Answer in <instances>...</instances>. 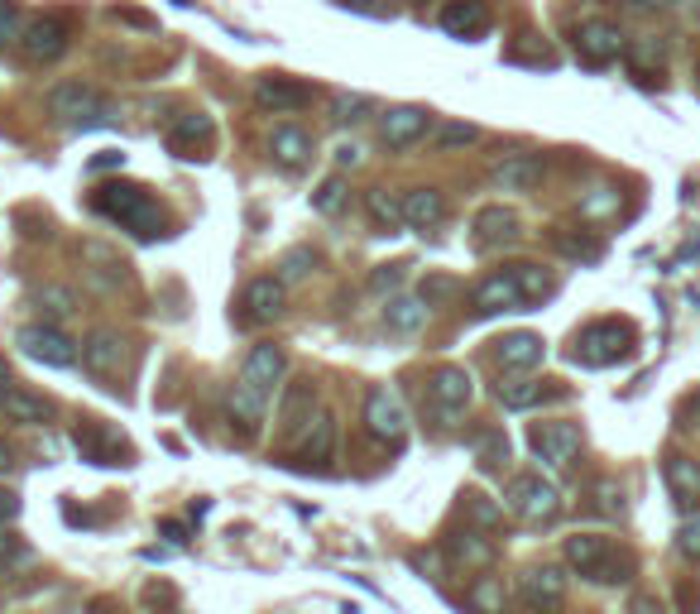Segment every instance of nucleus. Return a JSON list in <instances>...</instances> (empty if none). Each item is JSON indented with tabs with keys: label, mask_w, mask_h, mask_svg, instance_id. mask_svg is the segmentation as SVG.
<instances>
[{
	"label": "nucleus",
	"mask_w": 700,
	"mask_h": 614,
	"mask_svg": "<svg viewBox=\"0 0 700 614\" xmlns=\"http://www.w3.org/2000/svg\"><path fill=\"white\" fill-rule=\"evenodd\" d=\"M92 207L101 216H111V221H120L130 236H140V240L164 236V207L140 183H101L92 192Z\"/></svg>",
	"instance_id": "nucleus-1"
},
{
	"label": "nucleus",
	"mask_w": 700,
	"mask_h": 614,
	"mask_svg": "<svg viewBox=\"0 0 700 614\" xmlns=\"http://www.w3.org/2000/svg\"><path fill=\"white\" fill-rule=\"evenodd\" d=\"M633 346H638L633 322L600 317V322H590V327L576 336L571 360H576V365H586V370H610V365H619V360H629Z\"/></svg>",
	"instance_id": "nucleus-2"
},
{
	"label": "nucleus",
	"mask_w": 700,
	"mask_h": 614,
	"mask_svg": "<svg viewBox=\"0 0 700 614\" xmlns=\"http://www.w3.org/2000/svg\"><path fill=\"white\" fill-rule=\"evenodd\" d=\"M48 116L63 120L68 130H101L116 125V111L106 106V96L92 87V82H53L48 87Z\"/></svg>",
	"instance_id": "nucleus-3"
},
{
	"label": "nucleus",
	"mask_w": 700,
	"mask_h": 614,
	"mask_svg": "<svg viewBox=\"0 0 700 614\" xmlns=\"http://www.w3.org/2000/svg\"><path fill=\"white\" fill-rule=\"evenodd\" d=\"M504 499H509V509L518 514L523 523H552L562 514V490L552 485V480H542V471H523L509 480V490H504Z\"/></svg>",
	"instance_id": "nucleus-4"
},
{
	"label": "nucleus",
	"mask_w": 700,
	"mask_h": 614,
	"mask_svg": "<svg viewBox=\"0 0 700 614\" xmlns=\"http://www.w3.org/2000/svg\"><path fill=\"white\" fill-rule=\"evenodd\" d=\"M15 48L24 53V63H39V68L58 63L72 48V29H68V20H58V15H34V20H24Z\"/></svg>",
	"instance_id": "nucleus-5"
},
{
	"label": "nucleus",
	"mask_w": 700,
	"mask_h": 614,
	"mask_svg": "<svg viewBox=\"0 0 700 614\" xmlns=\"http://www.w3.org/2000/svg\"><path fill=\"white\" fill-rule=\"evenodd\" d=\"M571 44H576V58H581L586 68H610L624 58V29L614 20H581L571 29Z\"/></svg>",
	"instance_id": "nucleus-6"
},
{
	"label": "nucleus",
	"mask_w": 700,
	"mask_h": 614,
	"mask_svg": "<svg viewBox=\"0 0 700 614\" xmlns=\"http://www.w3.org/2000/svg\"><path fill=\"white\" fill-rule=\"evenodd\" d=\"M72 447H77L82 461H92V466H130V456H135L130 442L120 437L111 423H96V418L72 428Z\"/></svg>",
	"instance_id": "nucleus-7"
},
{
	"label": "nucleus",
	"mask_w": 700,
	"mask_h": 614,
	"mask_svg": "<svg viewBox=\"0 0 700 614\" xmlns=\"http://www.w3.org/2000/svg\"><path fill=\"white\" fill-rule=\"evenodd\" d=\"M15 346L29 360H39V365H53V370L77 365V341H68V336L58 327H48V322H29V327H20Z\"/></svg>",
	"instance_id": "nucleus-8"
},
{
	"label": "nucleus",
	"mask_w": 700,
	"mask_h": 614,
	"mask_svg": "<svg viewBox=\"0 0 700 614\" xmlns=\"http://www.w3.org/2000/svg\"><path fill=\"white\" fill-rule=\"evenodd\" d=\"M365 432L374 442H389V447H398V442L408 437V413H403V399H398L394 389H370L365 399Z\"/></svg>",
	"instance_id": "nucleus-9"
},
{
	"label": "nucleus",
	"mask_w": 700,
	"mask_h": 614,
	"mask_svg": "<svg viewBox=\"0 0 700 614\" xmlns=\"http://www.w3.org/2000/svg\"><path fill=\"white\" fill-rule=\"evenodd\" d=\"M494 557H499V543L485 533V528H461V533L446 538V562H451L456 571H485L494 567Z\"/></svg>",
	"instance_id": "nucleus-10"
},
{
	"label": "nucleus",
	"mask_w": 700,
	"mask_h": 614,
	"mask_svg": "<svg viewBox=\"0 0 700 614\" xmlns=\"http://www.w3.org/2000/svg\"><path fill=\"white\" fill-rule=\"evenodd\" d=\"M317 413V384L312 380H288L279 394V437H303Z\"/></svg>",
	"instance_id": "nucleus-11"
},
{
	"label": "nucleus",
	"mask_w": 700,
	"mask_h": 614,
	"mask_svg": "<svg viewBox=\"0 0 700 614\" xmlns=\"http://www.w3.org/2000/svg\"><path fill=\"white\" fill-rule=\"evenodd\" d=\"M528 447L547 466H571V456L581 452V428L576 423H538L528 432Z\"/></svg>",
	"instance_id": "nucleus-12"
},
{
	"label": "nucleus",
	"mask_w": 700,
	"mask_h": 614,
	"mask_svg": "<svg viewBox=\"0 0 700 614\" xmlns=\"http://www.w3.org/2000/svg\"><path fill=\"white\" fill-rule=\"evenodd\" d=\"M212 135H216V125H212V116H202V111H183V116H173L168 120V149L178 154V159H202V154L212 149Z\"/></svg>",
	"instance_id": "nucleus-13"
},
{
	"label": "nucleus",
	"mask_w": 700,
	"mask_h": 614,
	"mask_svg": "<svg viewBox=\"0 0 700 614\" xmlns=\"http://www.w3.org/2000/svg\"><path fill=\"white\" fill-rule=\"evenodd\" d=\"M427 394H432V404H437L442 418H456L470 408V399H475V380H470L461 365H442L437 375L427 380Z\"/></svg>",
	"instance_id": "nucleus-14"
},
{
	"label": "nucleus",
	"mask_w": 700,
	"mask_h": 614,
	"mask_svg": "<svg viewBox=\"0 0 700 614\" xmlns=\"http://www.w3.org/2000/svg\"><path fill=\"white\" fill-rule=\"evenodd\" d=\"M255 106L260 111H274V116H293V111H303V106H312V87H303V82H293V77H260Z\"/></svg>",
	"instance_id": "nucleus-15"
},
{
	"label": "nucleus",
	"mask_w": 700,
	"mask_h": 614,
	"mask_svg": "<svg viewBox=\"0 0 700 614\" xmlns=\"http://www.w3.org/2000/svg\"><path fill=\"white\" fill-rule=\"evenodd\" d=\"M283 312V279H250L245 298H240V322L245 327H264Z\"/></svg>",
	"instance_id": "nucleus-16"
},
{
	"label": "nucleus",
	"mask_w": 700,
	"mask_h": 614,
	"mask_svg": "<svg viewBox=\"0 0 700 614\" xmlns=\"http://www.w3.org/2000/svg\"><path fill=\"white\" fill-rule=\"evenodd\" d=\"M518 308H528V303H523V288H518L514 269H499V274H490V279L475 284V312H480V317H494V312H518Z\"/></svg>",
	"instance_id": "nucleus-17"
},
{
	"label": "nucleus",
	"mask_w": 700,
	"mask_h": 614,
	"mask_svg": "<svg viewBox=\"0 0 700 614\" xmlns=\"http://www.w3.org/2000/svg\"><path fill=\"white\" fill-rule=\"evenodd\" d=\"M518 212L514 207H480L475 212V226H470V231H475V250H499V245H514L518 236Z\"/></svg>",
	"instance_id": "nucleus-18"
},
{
	"label": "nucleus",
	"mask_w": 700,
	"mask_h": 614,
	"mask_svg": "<svg viewBox=\"0 0 700 614\" xmlns=\"http://www.w3.org/2000/svg\"><path fill=\"white\" fill-rule=\"evenodd\" d=\"M518 595H523V605L533 610H557L566 600V576L557 567H528L518 576Z\"/></svg>",
	"instance_id": "nucleus-19"
},
{
	"label": "nucleus",
	"mask_w": 700,
	"mask_h": 614,
	"mask_svg": "<svg viewBox=\"0 0 700 614\" xmlns=\"http://www.w3.org/2000/svg\"><path fill=\"white\" fill-rule=\"evenodd\" d=\"M542 173H547V159H542V154H509V159L490 173V183L499 192H533L542 183Z\"/></svg>",
	"instance_id": "nucleus-20"
},
{
	"label": "nucleus",
	"mask_w": 700,
	"mask_h": 614,
	"mask_svg": "<svg viewBox=\"0 0 700 614\" xmlns=\"http://www.w3.org/2000/svg\"><path fill=\"white\" fill-rule=\"evenodd\" d=\"M499 370L504 375H528V370H538L542 365V356H547V346H542V336L533 332H509L499 341Z\"/></svg>",
	"instance_id": "nucleus-21"
},
{
	"label": "nucleus",
	"mask_w": 700,
	"mask_h": 614,
	"mask_svg": "<svg viewBox=\"0 0 700 614\" xmlns=\"http://www.w3.org/2000/svg\"><path fill=\"white\" fill-rule=\"evenodd\" d=\"M427 125H432V116L422 111V106H394V111L384 116L379 135L389 149H408V144H418L422 135H427Z\"/></svg>",
	"instance_id": "nucleus-22"
},
{
	"label": "nucleus",
	"mask_w": 700,
	"mask_h": 614,
	"mask_svg": "<svg viewBox=\"0 0 700 614\" xmlns=\"http://www.w3.org/2000/svg\"><path fill=\"white\" fill-rule=\"evenodd\" d=\"M120 360H125V341H120V332H92L87 346H82V365L92 370L96 380H111L120 375Z\"/></svg>",
	"instance_id": "nucleus-23"
},
{
	"label": "nucleus",
	"mask_w": 700,
	"mask_h": 614,
	"mask_svg": "<svg viewBox=\"0 0 700 614\" xmlns=\"http://www.w3.org/2000/svg\"><path fill=\"white\" fill-rule=\"evenodd\" d=\"M442 29L451 39H480V34H490V5L485 0H451L442 10Z\"/></svg>",
	"instance_id": "nucleus-24"
},
{
	"label": "nucleus",
	"mask_w": 700,
	"mask_h": 614,
	"mask_svg": "<svg viewBox=\"0 0 700 614\" xmlns=\"http://www.w3.org/2000/svg\"><path fill=\"white\" fill-rule=\"evenodd\" d=\"M283 365H288V360H283L279 346H255V351L245 356V370H240V380H245L250 389H260L264 399H269L274 384L283 380Z\"/></svg>",
	"instance_id": "nucleus-25"
},
{
	"label": "nucleus",
	"mask_w": 700,
	"mask_h": 614,
	"mask_svg": "<svg viewBox=\"0 0 700 614\" xmlns=\"http://www.w3.org/2000/svg\"><path fill=\"white\" fill-rule=\"evenodd\" d=\"M662 480H667L672 499H677L681 509H696L700 504V461H691V456H667V461H662Z\"/></svg>",
	"instance_id": "nucleus-26"
},
{
	"label": "nucleus",
	"mask_w": 700,
	"mask_h": 614,
	"mask_svg": "<svg viewBox=\"0 0 700 614\" xmlns=\"http://www.w3.org/2000/svg\"><path fill=\"white\" fill-rule=\"evenodd\" d=\"M0 408H5V418L10 423H24V428H44L48 418H53V408H48L39 394H29V389H20L15 380L0 389Z\"/></svg>",
	"instance_id": "nucleus-27"
},
{
	"label": "nucleus",
	"mask_w": 700,
	"mask_h": 614,
	"mask_svg": "<svg viewBox=\"0 0 700 614\" xmlns=\"http://www.w3.org/2000/svg\"><path fill=\"white\" fill-rule=\"evenodd\" d=\"M446 221V197L437 188H413L403 192V226H418V231H432V226Z\"/></svg>",
	"instance_id": "nucleus-28"
},
{
	"label": "nucleus",
	"mask_w": 700,
	"mask_h": 614,
	"mask_svg": "<svg viewBox=\"0 0 700 614\" xmlns=\"http://www.w3.org/2000/svg\"><path fill=\"white\" fill-rule=\"evenodd\" d=\"M264 394L260 389H250L245 380H236V389L226 394V413H231V423L240 428V437H255V428H260V418H264Z\"/></svg>",
	"instance_id": "nucleus-29"
},
{
	"label": "nucleus",
	"mask_w": 700,
	"mask_h": 614,
	"mask_svg": "<svg viewBox=\"0 0 700 614\" xmlns=\"http://www.w3.org/2000/svg\"><path fill=\"white\" fill-rule=\"evenodd\" d=\"M624 63H629V72H633V82H657V72H662V63H667V44L662 39H629L624 44Z\"/></svg>",
	"instance_id": "nucleus-30"
},
{
	"label": "nucleus",
	"mask_w": 700,
	"mask_h": 614,
	"mask_svg": "<svg viewBox=\"0 0 700 614\" xmlns=\"http://www.w3.org/2000/svg\"><path fill=\"white\" fill-rule=\"evenodd\" d=\"M269 154L279 159L283 168H303L312 159V135L303 125H274V135H269Z\"/></svg>",
	"instance_id": "nucleus-31"
},
{
	"label": "nucleus",
	"mask_w": 700,
	"mask_h": 614,
	"mask_svg": "<svg viewBox=\"0 0 700 614\" xmlns=\"http://www.w3.org/2000/svg\"><path fill=\"white\" fill-rule=\"evenodd\" d=\"M614 552V543L605 533H576V538H566V562H571L581 576H595L600 571V562H605Z\"/></svg>",
	"instance_id": "nucleus-32"
},
{
	"label": "nucleus",
	"mask_w": 700,
	"mask_h": 614,
	"mask_svg": "<svg viewBox=\"0 0 700 614\" xmlns=\"http://www.w3.org/2000/svg\"><path fill=\"white\" fill-rule=\"evenodd\" d=\"M552 245H557L566 260H576V264H600L605 260V240L590 236V231H552Z\"/></svg>",
	"instance_id": "nucleus-33"
},
{
	"label": "nucleus",
	"mask_w": 700,
	"mask_h": 614,
	"mask_svg": "<svg viewBox=\"0 0 700 614\" xmlns=\"http://www.w3.org/2000/svg\"><path fill=\"white\" fill-rule=\"evenodd\" d=\"M499 404L509 408V413H528V408H538L542 399H547V380H509V384H499Z\"/></svg>",
	"instance_id": "nucleus-34"
},
{
	"label": "nucleus",
	"mask_w": 700,
	"mask_h": 614,
	"mask_svg": "<svg viewBox=\"0 0 700 614\" xmlns=\"http://www.w3.org/2000/svg\"><path fill=\"white\" fill-rule=\"evenodd\" d=\"M470 452H475V461L485 466V471H499V466L509 461V437H504L499 428H480V432H470Z\"/></svg>",
	"instance_id": "nucleus-35"
},
{
	"label": "nucleus",
	"mask_w": 700,
	"mask_h": 614,
	"mask_svg": "<svg viewBox=\"0 0 700 614\" xmlns=\"http://www.w3.org/2000/svg\"><path fill=\"white\" fill-rule=\"evenodd\" d=\"M384 322H389V332H398V336H413V332H422V322H427V303H422V298H394V303L384 308Z\"/></svg>",
	"instance_id": "nucleus-36"
},
{
	"label": "nucleus",
	"mask_w": 700,
	"mask_h": 614,
	"mask_svg": "<svg viewBox=\"0 0 700 614\" xmlns=\"http://www.w3.org/2000/svg\"><path fill=\"white\" fill-rule=\"evenodd\" d=\"M303 456H307V461H317V466H327L331 456H336V418H331V413H317V418H312Z\"/></svg>",
	"instance_id": "nucleus-37"
},
{
	"label": "nucleus",
	"mask_w": 700,
	"mask_h": 614,
	"mask_svg": "<svg viewBox=\"0 0 700 614\" xmlns=\"http://www.w3.org/2000/svg\"><path fill=\"white\" fill-rule=\"evenodd\" d=\"M461 519L470 528H485V533H494V528L504 523V509L490 495H480V490H466V495H461Z\"/></svg>",
	"instance_id": "nucleus-38"
},
{
	"label": "nucleus",
	"mask_w": 700,
	"mask_h": 614,
	"mask_svg": "<svg viewBox=\"0 0 700 614\" xmlns=\"http://www.w3.org/2000/svg\"><path fill=\"white\" fill-rule=\"evenodd\" d=\"M365 207H370V216H374V221H379L389 236L398 231V226H403V202L389 197L384 188H370V192H365Z\"/></svg>",
	"instance_id": "nucleus-39"
},
{
	"label": "nucleus",
	"mask_w": 700,
	"mask_h": 614,
	"mask_svg": "<svg viewBox=\"0 0 700 614\" xmlns=\"http://www.w3.org/2000/svg\"><path fill=\"white\" fill-rule=\"evenodd\" d=\"M514 279H518V288H523V303H542V298L557 288L542 264H514Z\"/></svg>",
	"instance_id": "nucleus-40"
},
{
	"label": "nucleus",
	"mask_w": 700,
	"mask_h": 614,
	"mask_svg": "<svg viewBox=\"0 0 700 614\" xmlns=\"http://www.w3.org/2000/svg\"><path fill=\"white\" fill-rule=\"evenodd\" d=\"M346 197H350V188H346V173H331L327 183H322L317 192H312V207H317L322 216H336L346 207Z\"/></svg>",
	"instance_id": "nucleus-41"
},
{
	"label": "nucleus",
	"mask_w": 700,
	"mask_h": 614,
	"mask_svg": "<svg viewBox=\"0 0 700 614\" xmlns=\"http://www.w3.org/2000/svg\"><path fill=\"white\" fill-rule=\"evenodd\" d=\"M370 111H374V101H370L365 92H355V96L341 92V96L331 101V120H336V125H355V120H365Z\"/></svg>",
	"instance_id": "nucleus-42"
},
{
	"label": "nucleus",
	"mask_w": 700,
	"mask_h": 614,
	"mask_svg": "<svg viewBox=\"0 0 700 614\" xmlns=\"http://www.w3.org/2000/svg\"><path fill=\"white\" fill-rule=\"evenodd\" d=\"M34 303H39V312H48V317H68V312L77 308V298H72V288H63V284H44L39 293H34Z\"/></svg>",
	"instance_id": "nucleus-43"
},
{
	"label": "nucleus",
	"mask_w": 700,
	"mask_h": 614,
	"mask_svg": "<svg viewBox=\"0 0 700 614\" xmlns=\"http://www.w3.org/2000/svg\"><path fill=\"white\" fill-rule=\"evenodd\" d=\"M24 562H29V543H24L20 533H10L5 523H0V567H24Z\"/></svg>",
	"instance_id": "nucleus-44"
},
{
	"label": "nucleus",
	"mask_w": 700,
	"mask_h": 614,
	"mask_svg": "<svg viewBox=\"0 0 700 614\" xmlns=\"http://www.w3.org/2000/svg\"><path fill=\"white\" fill-rule=\"evenodd\" d=\"M475 140H480V125H437V135H432L437 149H466Z\"/></svg>",
	"instance_id": "nucleus-45"
},
{
	"label": "nucleus",
	"mask_w": 700,
	"mask_h": 614,
	"mask_svg": "<svg viewBox=\"0 0 700 614\" xmlns=\"http://www.w3.org/2000/svg\"><path fill=\"white\" fill-rule=\"evenodd\" d=\"M317 264V255H312L307 245H298V250H288L283 255V264H279V279L283 284H293V279H307V269Z\"/></svg>",
	"instance_id": "nucleus-46"
},
{
	"label": "nucleus",
	"mask_w": 700,
	"mask_h": 614,
	"mask_svg": "<svg viewBox=\"0 0 700 614\" xmlns=\"http://www.w3.org/2000/svg\"><path fill=\"white\" fill-rule=\"evenodd\" d=\"M20 29H24L20 5H15V0H0V48L15 44V39H20Z\"/></svg>",
	"instance_id": "nucleus-47"
},
{
	"label": "nucleus",
	"mask_w": 700,
	"mask_h": 614,
	"mask_svg": "<svg viewBox=\"0 0 700 614\" xmlns=\"http://www.w3.org/2000/svg\"><path fill=\"white\" fill-rule=\"evenodd\" d=\"M595 509L605 514V519H619V514H624V495H619V485H614V480H600V485H595Z\"/></svg>",
	"instance_id": "nucleus-48"
},
{
	"label": "nucleus",
	"mask_w": 700,
	"mask_h": 614,
	"mask_svg": "<svg viewBox=\"0 0 700 614\" xmlns=\"http://www.w3.org/2000/svg\"><path fill=\"white\" fill-rule=\"evenodd\" d=\"M456 288H461V284H456V279H446V274H437V279H427V284H422V303H427V308H437V303H446V298L456 293Z\"/></svg>",
	"instance_id": "nucleus-49"
},
{
	"label": "nucleus",
	"mask_w": 700,
	"mask_h": 614,
	"mask_svg": "<svg viewBox=\"0 0 700 614\" xmlns=\"http://www.w3.org/2000/svg\"><path fill=\"white\" fill-rule=\"evenodd\" d=\"M610 212H619V192H614V188H600L595 197L581 207V216H610Z\"/></svg>",
	"instance_id": "nucleus-50"
},
{
	"label": "nucleus",
	"mask_w": 700,
	"mask_h": 614,
	"mask_svg": "<svg viewBox=\"0 0 700 614\" xmlns=\"http://www.w3.org/2000/svg\"><path fill=\"white\" fill-rule=\"evenodd\" d=\"M346 10H355V15H370V20H389L394 15V0H341Z\"/></svg>",
	"instance_id": "nucleus-51"
},
{
	"label": "nucleus",
	"mask_w": 700,
	"mask_h": 614,
	"mask_svg": "<svg viewBox=\"0 0 700 614\" xmlns=\"http://www.w3.org/2000/svg\"><path fill=\"white\" fill-rule=\"evenodd\" d=\"M403 284V264H384V269H374L370 274V288L374 293H389V288Z\"/></svg>",
	"instance_id": "nucleus-52"
},
{
	"label": "nucleus",
	"mask_w": 700,
	"mask_h": 614,
	"mask_svg": "<svg viewBox=\"0 0 700 614\" xmlns=\"http://www.w3.org/2000/svg\"><path fill=\"white\" fill-rule=\"evenodd\" d=\"M677 547L686 552V557L700 562V514H696V519H686V528L677 533Z\"/></svg>",
	"instance_id": "nucleus-53"
},
{
	"label": "nucleus",
	"mask_w": 700,
	"mask_h": 614,
	"mask_svg": "<svg viewBox=\"0 0 700 614\" xmlns=\"http://www.w3.org/2000/svg\"><path fill=\"white\" fill-rule=\"evenodd\" d=\"M15 519H20V495L0 485V523H15Z\"/></svg>",
	"instance_id": "nucleus-54"
},
{
	"label": "nucleus",
	"mask_w": 700,
	"mask_h": 614,
	"mask_svg": "<svg viewBox=\"0 0 700 614\" xmlns=\"http://www.w3.org/2000/svg\"><path fill=\"white\" fill-rule=\"evenodd\" d=\"M360 159H365L360 144H336V168H360Z\"/></svg>",
	"instance_id": "nucleus-55"
},
{
	"label": "nucleus",
	"mask_w": 700,
	"mask_h": 614,
	"mask_svg": "<svg viewBox=\"0 0 700 614\" xmlns=\"http://www.w3.org/2000/svg\"><path fill=\"white\" fill-rule=\"evenodd\" d=\"M111 20H120V24H135V29H159V24H154L149 15H140V10H111Z\"/></svg>",
	"instance_id": "nucleus-56"
},
{
	"label": "nucleus",
	"mask_w": 700,
	"mask_h": 614,
	"mask_svg": "<svg viewBox=\"0 0 700 614\" xmlns=\"http://www.w3.org/2000/svg\"><path fill=\"white\" fill-rule=\"evenodd\" d=\"M120 164H125V154H120V149H101L87 168H92V173H106V168H120Z\"/></svg>",
	"instance_id": "nucleus-57"
},
{
	"label": "nucleus",
	"mask_w": 700,
	"mask_h": 614,
	"mask_svg": "<svg viewBox=\"0 0 700 614\" xmlns=\"http://www.w3.org/2000/svg\"><path fill=\"white\" fill-rule=\"evenodd\" d=\"M159 533H164L173 547H188V528L178 523V519H164V523H159Z\"/></svg>",
	"instance_id": "nucleus-58"
},
{
	"label": "nucleus",
	"mask_w": 700,
	"mask_h": 614,
	"mask_svg": "<svg viewBox=\"0 0 700 614\" xmlns=\"http://www.w3.org/2000/svg\"><path fill=\"white\" fill-rule=\"evenodd\" d=\"M494 595H499V591H494V581H480L475 591H470V600H475L480 610H494Z\"/></svg>",
	"instance_id": "nucleus-59"
},
{
	"label": "nucleus",
	"mask_w": 700,
	"mask_h": 614,
	"mask_svg": "<svg viewBox=\"0 0 700 614\" xmlns=\"http://www.w3.org/2000/svg\"><path fill=\"white\" fill-rule=\"evenodd\" d=\"M629 614H662V605H657L653 595H633V600H629Z\"/></svg>",
	"instance_id": "nucleus-60"
},
{
	"label": "nucleus",
	"mask_w": 700,
	"mask_h": 614,
	"mask_svg": "<svg viewBox=\"0 0 700 614\" xmlns=\"http://www.w3.org/2000/svg\"><path fill=\"white\" fill-rule=\"evenodd\" d=\"M629 10H667V5H677V0H624Z\"/></svg>",
	"instance_id": "nucleus-61"
},
{
	"label": "nucleus",
	"mask_w": 700,
	"mask_h": 614,
	"mask_svg": "<svg viewBox=\"0 0 700 614\" xmlns=\"http://www.w3.org/2000/svg\"><path fill=\"white\" fill-rule=\"evenodd\" d=\"M0 471H10V447L0 442Z\"/></svg>",
	"instance_id": "nucleus-62"
},
{
	"label": "nucleus",
	"mask_w": 700,
	"mask_h": 614,
	"mask_svg": "<svg viewBox=\"0 0 700 614\" xmlns=\"http://www.w3.org/2000/svg\"><path fill=\"white\" fill-rule=\"evenodd\" d=\"M5 384H10V370H5V365H0V389H5Z\"/></svg>",
	"instance_id": "nucleus-63"
},
{
	"label": "nucleus",
	"mask_w": 700,
	"mask_h": 614,
	"mask_svg": "<svg viewBox=\"0 0 700 614\" xmlns=\"http://www.w3.org/2000/svg\"><path fill=\"white\" fill-rule=\"evenodd\" d=\"M418 5H427V0H418Z\"/></svg>",
	"instance_id": "nucleus-64"
}]
</instances>
